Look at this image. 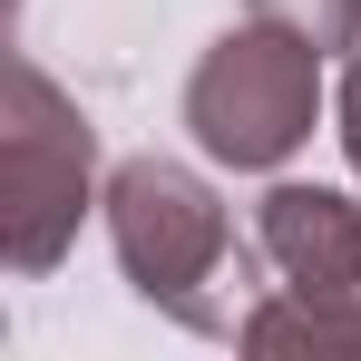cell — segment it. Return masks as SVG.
Wrapping results in <instances>:
<instances>
[{
	"mask_svg": "<svg viewBox=\"0 0 361 361\" xmlns=\"http://www.w3.org/2000/svg\"><path fill=\"white\" fill-rule=\"evenodd\" d=\"M98 215H108V244H118L127 293L157 302V312L185 322V332L235 342L244 312L274 293V283L244 274L235 215H225V195L195 176L185 157H127L118 176H108V195H98Z\"/></svg>",
	"mask_w": 361,
	"mask_h": 361,
	"instance_id": "1",
	"label": "cell"
},
{
	"mask_svg": "<svg viewBox=\"0 0 361 361\" xmlns=\"http://www.w3.org/2000/svg\"><path fill=\"white\" fill-rule=\"evenodd\" d=\"M254 254L274 264V293L244 312V352L264 361H342L361 352V195L274 176L254 205Z\"/></svg>",
	"mask_w": 361,
	"mask_h": 361,
	"instance_id": "2",
	"label": "cell"
},
{
	"mask_svg": "<svg viewBox=\"0 0 361 361\" xmlns=\"http://www.w3.org/2000/svg\"><path fill=\"white\" fill-rule=\"evenodd\" d=\"M98 127L39 59H10L0 88V264L20 283L59 274L98 205Z\"/></svg>",
	"mask_w": 361,
	"mask_h": 361,
	"instance_id": "3",
	"label": "cell"
},
{
	"mask_svg": "<svg viewBox=\"0 0 361 361\" xmlns=\"http://www.w3.org/2000/svg\"><path fill=\"white\" fill-rule=\"evenodd\" d=\"M312 118H322V49H302L293 30H274V20L225 30L195 59V78H185L195 147L215 166H235V176H283L293 147L312 137Z\"/></svg>",
	"mask_w": 361,
	"mask_h": 361,
	"instance_id": "4",
	"label": "cell"
},
{
	"mask_svg": "<svg viewBox=\"0 0 361 361\" xmlns=\"http://www.w3.org/2000/svg\"><path fill=\"white\" fill-rule=\"evenodd\" d=\"M244 20H274V30H293L302 49H322V59L361 49V0H244Z\"/></svg>",
	"mask_w": 361,
	"mask_h": 361,
	"instance_id": "5",
	"label": "cell"
},
{
	"mask_svg": "<svg viewBox=\"0 0 361 361\" xmlns=\"http://www.w3.org/2000/svg\"><path fill=\"white\" fill-rule=\"evenodd\" d=\"M332 137H342L352 185H361V49H352V68H342V88H332Z\"/></svg>",
	"mask_w": 361,
	"mask_h": 361,
	"instance_id": "6",
	"label": "cell"
}]
</instances>
